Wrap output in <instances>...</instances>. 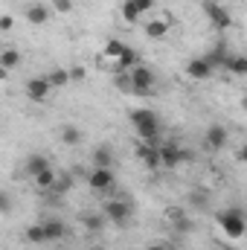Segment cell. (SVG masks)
Returning a JSON list of instances; mask_svg holds the SVG:
<instances>
[{"mask_svg":"<svg viewBox=\"0 0 247 250\" xmlns=\"http://www.w3.org/2000/svg\"><path fill=\"white\" fill-rule=\"evenodd\" d=\"M166 218H169L172 230H175V233H181V236L192 233V227H195V224H192V218L186 215L184 209H175V207H172V209H166Z\"/></svg>","mask_w":247,"mask_h":250,"instance_id":"7c38bea8","label":"cell"},{"mask_svg":"<svg viewBox=\"0 0 247 250\" xmlns=\"http://www.w3.org/2000/svg\"><path fill=\"white\" fill-rule=\"evenodd\" d=\"M82 140H84V134H82L76 125H64L62 128V143L64 146H79Z\"/></svg>","mask_w":247,"mask_h":250,"instance_id":"d4e9b609","label":"cell"},{"mask_svg":"<svg viewBox=\"0 0 247 250\" xmlns=\"http://www.w3.org/2000/svg\"><path fill=\"white\" fill-rule=\"evenodd\" d=\"M0 212H3V215H6V212H12V198H9L3 189H0Z\"/></svg>","mask_w":247,"mask_h":250,"instance_id":"1f68e13d","label":"cell"},{"mask_svg":"<svg viewBox=\"0 0 247 250\" xmlns=\"http://www.w3.org/2000/svg\"><path fill=\"white\" fill-rule=\"evenodd\" d=\"M105 224H108V221H105L102 212H84V215H82V227H84L87 233H102Z\"/></svg>","mask_w":247,"mask_h":250,"instance_id":"2e32d148","label":"cell"},{"mask_svg":"<svg viewBox=\"0 0 247 250\" xmlns=\"http://www.w3.org/2000/svg\"><path fill=\"white\" fill-rule=\"evenodd\" d=\"M102 215H105V221H111V224H128L131 221V215H134V204H128L125 198H111V201H105V207H102Z\"/></svg>","mask_w":247,"mask_h":250,"instance_id":"277c9868","label":"cell"},{"mask_svg":"<svg viewBox=\"0 0 247 250\" xmlns=\"http://www.w3.org/2000/svg\"><path fill=\"white\" fill-rule=\"evenodd\" d=\"M53 6H56V9H59L62 15H67V12L73 9V0H53Z\"/></svg>","mask_w":247,"mask_h":250,"instance_id":"836d02e7","label":"cell"},{"mask_svg":"<svg viewBox=\"0 0 247 250\" xmlns=\"http://www.w3.org/2000/svg\"><path fill=\"white\" fill-rule=\"evenodd\" d=\"M50 82L44 79V76H38V79H29L26 82V96L32 99V102H47L50 99Z\"/></svg>","mask_w":247,"mask_h":250,"instance_id":"30bf717a","label":"cell"},{"mask_svg":"<svg viewBox=\"0 0 247 250\" xmlns=\"http://www.w3.org/2000/svg\"><path fill=\"white\" fill-rule=\"evenodd\" d=\"M23 236H26V242H29V245H47V233H44V224H29Z\"/></svg>","mask_w":247,"mask_h":250,"instance_id":"603a6c76","label":"cell"},{"mask_svg":"<svg viewBox=\"0 0 247 250\" xmlns=\"http://www.w3.org/2000/svg\"><path fill=\"white\" fill-rule=\"evenodd\" d=\"M137 64H140V53L131 50V47H125L123 53H120V59H117V70L125 73V70H131V67H137Z\"/></svg>","mask_w":247,"mask_h":250,"instance_id":"ac0fdd59","label":"cell"},{"mask_svg":"<svg viewBox=\"0 0 247 250\" xmlns=\"http://www.w3.org/2000/svg\"><path fill=\"white\" fill-rule=\"evenodd\" d=\"M93 169H114V148L111 146L93 148Z\"/></svg>","mask_w":247,"mask_h":250,"instance_id":"5bb4252c","label":"cell"},{"mask_svg":"<svg viewBox=\"0 0 247 250\" xmlns=\"http://www.w3.org/2000/svg\"><path fill=\"white\" fill-rule=\"evenodd\" d=\"M44 169H50V160H47L44 154L26 157V175H38V172H44Z\"/></svg>","mask_w":247,"mask_h":250,"instance_id":"7402d4cb","label":"cell"},{"mask_svg":"<svg viewBox=\"0 0 247 250\" xmlns=\"http://www.w3.org/2000/svg\"><path fill=\"white\" fill-rule=\"evenodd\" d=\"M128 120H131L137 137H140L143 143L160 146V117H157L151 108H134V111H128Z\"/></svg>","mask_w":247,"mask_h":250,"instance_id":"6da1fadb","label":"cell"},{"mask_svg":"<svg viewBox=\"0 0 247 250\" xmlns=\"http://www.w3.org/2000/svg\"><path fill=\"white\" fill-rule=\"evenodd\" d=\"M21 64V53L12 47V50H0V67H6V70H15Z\"/></svg>","mask_w":247,"mask_h":250,"instance_id":"484cf974","label":"cell"},{"mask_svg":"<svg viewBox=\"0 0 247 250\" xmlns=\"http://www.w3.org/2000/svg\"><path fill=\"white\" fill-rule=\"evenodd\" d=\"M221 250H236V248H233V245H224V248H221Z\"/></svg>","mask_w":247,"mask_h":250,"instance_id":"f35d334b","label":"cell"},{"mask_svg":"<svg viewBox=\"0 0 247 250\" xmlns=\"http://www.w3.org/2000/svg\"><path fill=\"white\" fill-rule=\"evenodd\" d=\"M137 157L143 160V166L148 169V172H157L160 169V151H157V146L154 143H137Z\"/></svg>","mask_w":247,"mask_h":250,"instance_id":"ba28073f","label":"cell"},{"mask_svg":"<svg viewBox=\"0 0 247 250\" xmlns=\"http://www.w3.org/2000/svg\"><path fill=\"white\" fill-rule=\"evenodd\" d=\"M128 73V82H131V93L134 96H154V70L145 67V64H137Z\"/></svg>","mask_w":247,"mask_h":250,"instance_id":"3957f363","label":"cell"},{"mask_svg":"<svg viewBox=\"0 0 247 250\" xmlns=\"http://www.w3.org/2000/svg\"><path fill=\"white\" fill-rule=\"evenodd\" d=\"M189 204H192L195 209H206V207H209V189L195 187L192 192H189Z\"/></svg>","mask_w":247,"mask_h":250,"instance_id":"44dd1931","label":"cell"},{"mask_svg":"<svg viewBox=\"0 0 247 250\" xmlns=\"http://www.w3.org/2000/svg\"><path fill=\"white\" fill-rule=\"evenodd\" d=\"M87 187L93 192H111L114 189V172L111 169H93L87 175Z\"/></svg>","mask_w":247,"mask_h":250,"instance_id":"9c48e42d","label":"cell"},{"mask_svg":"<svg viewBox=\"0 0 247 250\" xmlns=\"http://www.w3.org/2000/svg\"><path fill=\"white\" fill-rule=\"evenodd\" d=\"M204 12H206V18H209V23H212L215 32H227V29L233 26V18H230V12H227L221 3H215V0H204Z\"/></svg>","mask_w":247,"mask_h":250,"instance_id":"5b68a950","label":"cell"},{"mask_svg":"<svg viewBox=\"0 0 247 250\" xmlns=\"http://www.w3.org/2000/svg\"><path fill=\"white\" fill-rule=\"evenodd\" d=\"M212 73H215V70L204 62V56H195V59H189V62H186V76H189V79H195V82H204V79H209Z\"/></svg>","mask_w":247,"mask_h":250,"instance_id":"8fae6325","label":"cell"},{"mask_svg":"<svg viewBox=\"0 0 247 250\" xmlns=\"http://www.w3.org/2000/svg\"><path fill=\"white\" fill-rule=\"evenodd\" d=\"M128 3H134V6H137V12H140V15H143V12H151V9H154V3H157V0H128Z\"/></svg>","mask_w":247,"mask_h":250,"instance_id":"4dcf8cb0","label":"cell"},{"mask_svg":"<svg viewBox=\"0 0 247 250\" xmlns=\"http://www.w3.org/2000/svg\"><path fill=\"white\" fill-rule=\"evenodd\" d=\"M224 70H230L233 76H247V56H230Z\"/></svg>","mask_w":247,"mask_h":250,"instance_id":"4316f807","label":"cell"},{"mask_svg":"<svg viewBox=\"0 0 247 250\" xmlns=\"http://www.w3.org/2000/svg\"><path fill=\"white\" fill-rule=\"evenodd\" d=\"M204 62L209 64L212 70H218V67H227V62H230V50H227V44L221 41V44H215L206 56H204Z\"/></svg>","mask_w":247,"mask_h":250,"instance_id":"4fadbf2b","label":"cell"},{"mask_svg":"<svg viewBox=\"0 0 247 250\" xmlns=\"http://www.w3.org/2000/svg\"><path fill=\"white\" fill-rule=\"evenodd\" d=\"M123 50H125V44L123 41H117V38H111V41L105 44V56H108V59H120Z\"/></svg>","mask_w":247,"mask_h":250,"instance_id":"f1b7e54d","label":"cell"},{"mask_svg":"<svg viewBox=\"0 0 247 250\" xmlns=\"http://www.w3.org/2000/svg\"><path fill=\"white\" fill-rule=\"evenodd\" d=\"M44 79L50 82V87H64V84H70V73H67L64 67H56V70H50Z\"/></svg>","mask_w":247,"mask_h":250,"instance_id":"cb8c5ba5","label":"cell"},{"mask_svg":"<svg viewBox=\"0 0 247 250\" xmlns=\"http://www.w3.org/2000/svg\"><path fill=\"white\" fill-rule=\"evenodd\" d=\"M44 233H47V242H62L67 236V227L59 218H50V221H44Z\"/></svg>","mask_w":247,"mask_h":250,"instance_id":"e0dca14e","label":"cell"},{"mask_svg":"<svg viewBox=\"0 0 247 250\" xmlns=\"http://www.w3.org/2000/svg\"><path fill=\"white\" fill-rule=\"evenodd\" d=\"M215 221H218V227L224 230V236H227L230 242H239L247 230V218H245V209H242V207H227V209H221V212L215 215Z\"/></svg>","mask_w":247,"mask_h":250,"instance_id":"7a4b0ae2","label":"cell"},{"mask_svg":"<svg viewBox=\"0 0 247 250\" xmlns=\"http://www.w3.org/2000/svg\"><path fill=\"white\" fill-rule=\"evenodd\" d=\"M47 18H50V12H47L41 3H32V6L26 9V21H29L32 26H44V23H47Z\"/></svg>","mask_w":247,"mask_h":250,"instance_id":"ffe728a7","label":"cell"},{"mask_svg":"<svg viewBox=\"0 0 247 250\" xmlns=\"http://www.w3.org/2000/svg\"><path fill=\"white\" fill-rule=\"evenodd\" d=\"M73 184H76V175L73 172H62V175H56V181L50 187V195H67L73 189Z\"/></svg>","mask_w":247,"mask_h":250,"instance_id":"9a60e30c","label":"cell"},{"mask_svg":"<svg viewBox=\"0 0 247 250\" xmlns=\"http://www.w3.org/2000/svg\"><path fill=\"white\" fill-rule=\"evenodd\" d=\"M67 73H70V82H84V67H73Z\"/></svg>","mask_w":247,"mask_h":250,"instance_id":"e575fe53","label":"cell"},{"mask_svg":"<svg viewBox=\"0 0 247 250\" xmlns=\"http://www.w3.org/2000/svg\"><path fill=\"white\" fill-rule=\"evenodd\" d=\"M56 169L50 166V169H44V172H38V175H32V181H35V189L38 192H50V187H53V181H56Z\"/></svg>","mask_w":247,"mask_h":250,"instance_id":"d6986e66","label":"cell"},{"mask_svg":"<svg viewBox=\"0 0 247 250\" xmlns=\"http://www.w3.org/2000/svg\"><path fill=\"white\" fill-rule=\"evenodd\" d=\"M157 151H160V169H178L181 163L189 160V154H186L178 143H160Z\"/></svg>","mask_w":247,"mask_h":250,"instance_id":"8992f818","label":"cell"},{"mask_svg":"<svg viewBox=\"0 0 247 250\" xmlns=\"http://www.w3.org/2000/svg\"><path fill=\"white\" fill-rule=\"evenodd\" d=\"M123 18L128 21V23H137V18H140V12H137V6H134V3H128V0L123 3Z\"/></svg>","mask_w":247,"mask_h":250,"instance_id":"f546056e","label":"cell"},{"mask_svg":"<svg viewBox=\"0 0 247 250\" xmlns=\"http://www.w3.org/2000/svg\"><path fill=\"white\" fill-rule=\"evenodd\" d=\"M145 250H169V248H166V245H148Z\"/></svg>","mask_w":247,"mask_h":250,"instance_id":"8d00e7d4","label":"cell"},{"mask_svg":"<svg viewBox=\"0 0 247 250\" xmlns=\"http://www.w3.org/2000/svg\"><path fill=\"white\" fill-rule=\"evenodd\" d=\"M87 250H108V248H102V245H93V248H87Z\"/></svg>","mask_w":247,"mask_h":250,"instance_id":"74e56055","label":"cell"},{"mask_svg":"<svg viewBox=\"0 0 247 250\" xmlns=\"http://www.w3.org/2000/svg\"><path fill=\"white\" fill-rule=\"evenodd\" d=\"M227 143H230V131H227L224 125H209V128H206V134H204V148H206L209 154L227 148Z\"/></svg>","mask_w":247,"mask_h":250,"instance_id":"52a82bcc","label":"cell"},{"mask_svg":"<svg viewBox=\"0 0 247 250\" xmlns=\"http://www.w3.org/2000/svg\"><path fill=\"white\" fill-rule=\"evenodd\" d=\"M169 32V21H151V23H145V35L148 38H163Z\"/></svg>","mask_w":247,"mask_h":250,"instance_id":"83f0119b","label":"cell"},{"mask_svg":"<svg viewBox=\"0 0 247 250\" xmlns=\"http://www.w3.org/2000/svg\"><path fill=\"white\" fill-rule=\"evenodd\" d=\"M15 26V18L12 15H0V32H9Z\"/></svg>","mask_w":247,"mask_h":250,"instance_id":"d6a6232c","label":"cell"},{"mask_svg":"<svg viewBox=\"0 0 247 250\" xmlns=\"http://www.w3.org/2000/svg\"><path fill=\"white\" fill-rule=\"evenodd\" d=\"M6 79H9V70H6V67H0V82H6Z\"/></svg>","mask_w":247,"mask_h":250,"instance_id":"d590c367","label":"cell"}]
</instances>
